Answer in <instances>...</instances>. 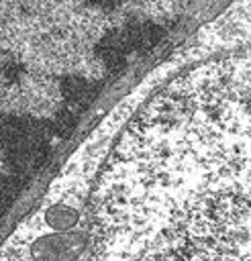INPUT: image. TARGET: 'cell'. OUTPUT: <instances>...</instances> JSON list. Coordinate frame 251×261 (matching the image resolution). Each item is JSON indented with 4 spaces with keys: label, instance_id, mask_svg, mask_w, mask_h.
I'll list each match as a JSON object with an SVG mask.
<instances>
[{
    "label": "cell",
    "instance_id": "1",
    "mask_svg": "<svg viewBox=\"0 0 251 261\" xmlns=\"http://www.w3.org/2000/svg\"><path fill=\"white\" fill-rule=\"evenodd\" d=\"M90 261H251V49L131 118L90 200Z\"/></svg>",
    "mask_w": 251,
    "mask_h": 261
}]
</instances>
